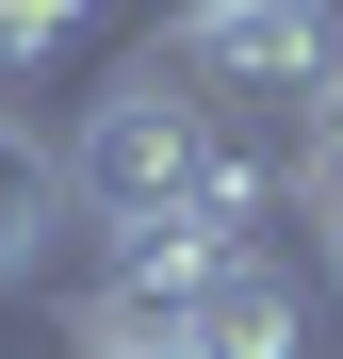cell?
Returning a JSON list of instances; mask_svg holds the SVG:
<instances>
[{"label":"cell","mask_w":343,"mask_h":359,"mask_svg":"<svg viewBox=\"0 0 343 359\" xmlns=\"http://www.w3.org/2000/svg\"><path fill=\"white\" fill-rule=\"evenodd\" d=\"M213 147H229V98L180 49H131V66L82 98V131H66V196H82V229H147V212L196 196Z\"/></svg>","instance_id":"1"},{"label":"cell","mask_w":343,"mask_h":359,"mask_svg":"<svg viewBox=\"0 0 343 359\" xmlns=\"http://www.w3.org/2000/svg\"><path fill=\"white\" fill-rule=\"evenodd\" d=\"M196 359H343V245H327V212L246 245L196 294Z\"/></svg>","instance_id":"2"},{"label":"cell","mask_w":343,"mask_h":359,"mask_svg":"<svg viewBox=\"0 0 343 359\" xmlns=\"http://www.w3.org/2000/svg\"><path fill=\"white\" fill-rule=\"evenodd\" d=\"M163 49H180L229 114H295V98L343 66V0H180Z\"/></svg>","instance_id":"3"},{"label":"cell","mask_w":343,"mask_h":359,"mask_svg":"<svg viewBox=\"0 0 343 359\" xmlns=\"http://www.w3.org/2000/svg\"><path fill=\"white\" fill-rule=\"evenodd\" d=\"M66 131H33V114H0V294H33L49 245H66Z\"/></svg>","instance_id":"4"},{"label":"cell","mask_w":343,"mask_h":359,"mask_svg":"<svg viewBox=\"0 0 343 359\" xmlns=\"http://www.w3.org/2000/svg\"><path fill=\"white\" fill-rule=\"evenodd\" d=\"M82 17L98 0H0V82H33L49 49H82Z\"/></svg>","instance_id":"5"},{"label":"cell","mask_w":343,"mask_h":359,"mask_svg":"<svg viewBox=\"0 0 343 359\" xmlns=\"http://www.w3.org/2000/svg\"><path fill=\"white\" fill-rule=\"evenodd\" d=\"M82 359H196V327H180V343H98V327H82Z\"/></svg>","instance_id":"6"},{"label":"cell","mask_w":343,"mask_h":359,"mask_svg":"<svg viewBox=\"0 0 343 359\" xmlns=\"http://www.w3.org/2000/svg\"><path fill=\"white\" fill-rule=\"evenodd\" d=\"M311 98H343V66H327V82H311Z\"/></svg>","instance_id":"7"}]
</instances>
